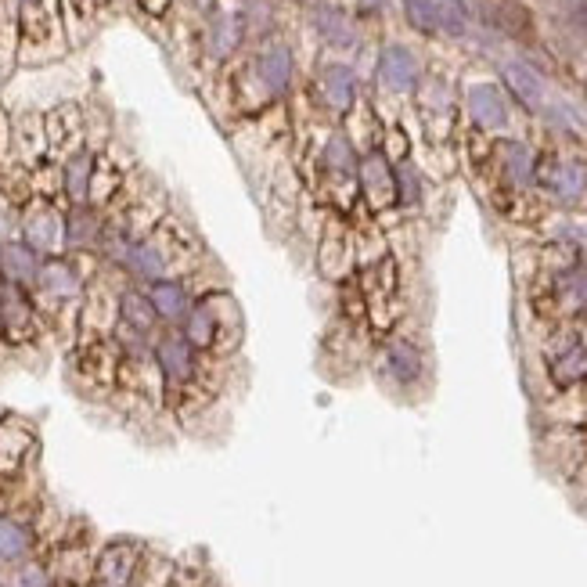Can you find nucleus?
Masks as SVG:
<instances>
[{"instance_id":"393cba45","label":"nucleus","mask_w":587,"mask_h":587,"mask_svg":"<svg viewBox=\"0 0 587 587\" xmlns=\"http://www.w3.org/2000/svg\"><path fill=\"white\" fill-rule=\"evenodd\" d=\"M364 184H368L375 202H386L389 195H393V173L386 170L382 159H368V163H364Z\"/></svg>"},{"instance_id":"f03ea898","label":"nucleus","mask_w":587,"mask_h":587,"mask_svg":"<svg viewBox=\"0 0 587 587\" xmlns=\"http://www.w3.org/2000/svg\"><path fill=\"white\" fill-rule=\"evenodd\" d=\"M19 238L26 245H33L40 256L62 253V209L55 206V199H40L29 195L22 202V231Z\"/></svg>"},{"instance_id":"20e7f679","label":"nucleus","mask_w":587,"mask_h":587,"mask_svg":"<svg viewBox=\"0 0 587 587\" xmlns=\"http://www.w3.org/2000/svg\"><path fill=\"white\" fill-rule=\"evenodd\" d=\"M170 263H173L170 242H166L163 231H155V235H145L134 242L127 263H123V274L134 285H152L159 278H170Z\"/></svg>"},{"instance_id":"cd10ccee","label":"nucleus","mask_w":587,"mask_h":587,"mask_svg":"<svg viewBox=\"0 0 587 587\" xmlns=\"http://www.w3.org/2000/svg\"><path fill=\"white\" fill-rule=\"evenodd\" d=\"M551 371H555V379H559V382L580 379V375L587 371V350H584V346H569L559 361L551 364Z\"/></svg>"},{"instance_id":"c85d7f7f","label":"nucleus","mask_w":587,"mask_h":587,"mask_svg":"<svg viewBox=\"0 0 587 587\" xmlns=\"http://www.w3.org/2000/svg\"><path fill=\"white\" fill-rule=\"evenodd\" d=\"M325 159H328V166H332V170H339V173H350L353 170V148L346 145L343 137H332V141H328Z\"/></svg>"},{"instance_id":"c756f323","label":"nucleus","mask_w":587,"mask_h":587,"mask_svg":"<svg viewBox=\"0 0 587 587\" xmlns=\"http://www.w3.org/2000/svg\"><path fill=\"white\" fill-rule=\"evenodd\" d=\"M566 299L577 303V307H587V271H573L566 281Z\"/></svg>"},{"instance_id":"b1692460","label":"nucleus","mask_w":587,"mask_h":587,"mask_svg":"<svg viewBox=\"0 0 587 587\" xmlns=\"http://www.w3.org/2000/svg\"><path fill=\"white\" fill-rule=\"evenodd\" d=\"M314 26L321 29V37L332 40V44H350V40H353L350 22H346V15H339L335 8H317Z\"/></svg>"},{"instance_id":"7ed1b4c3","label":"nucleus","mask_w":587,"mask_h":587,"mask_svg":"<svg viewBox=\"0 0 587 587\" xmlns=\"http://www.w3.org/2000/svg\"><path fill=\"white\" fill-rule=\"evenodd\" d=\"M101 231H105V209L94 202H69L62 209V253L94 256Z\"/></svg>"},{"instance_id":"ddd939ff","label":"nucleus","mask_w":587,"mask_h":587,"mask_svg":"<svg viewBox=\"0 0 587 587\" xmlns=\"http://www.w3.org/2000/svg\"><path fill=\"white\" fill-rule=\"evenodd\" d=\"M134 566H137V548L134 544L116 541L101 551L98 577H101V584H109V587H127L130 577H134Z\"/></svg>"},{"instance_id":"f257e3e1","label":"nucleus","mask_w":587,"mask_h":587,"mask_svg":"<svg viewBox=\"0 0 587 587\" xmlns=\"http://www.w3.org/2000/svg\"><path fill=\"white\" fill-rule=\"evenodd\" d=\"M83 260L87 256H73V253L44 256L37 281H33V296H37L40 310H58L65 303H80V296L87 292Z\"/></svg>"},{"instance_id":"2eb2a0df","label":"nucleus","mask_w":587,"mask_h":587,"mask_svg":"<svg viewBox=\"0 0 587 587\" xmlns=\"http://www.w3.org/2000/svg\"><path fill=\"white\" fill-rule=\"evenodd\" d=\"M469 109L472 116H476L479 127H505L508 123V105L505 98H501V91L497 87H490V83H479V87H472L469 91Z\"/></svg>"},{"instance_id":"f8f14e48","label":"nucleus","mask_w":587,"mask_h":587,"mask_svg":"<svg viewBox=\"0 0 587 587\" xmlns=\"http://www.w3.org/2000/svg\"><path fill=\"white\" fill-rule=\"evenodd\" d=\"M379 76H382V83H386L389 91H411V87L418 83L415 55L400 44L386 47V51H382V62H379Z\"/></svg>"},{"instance_id":"a211bd4d","label":"nucleus","mask_w":587,"mask_h":587,"mask_svg":"<svg viewBox=\"0 0 587 587\" xmlns=\"http://www.w3.org/2000/svg\"><path fill=\"white\" fill-rule=\"evenodd\" d=\"M33 548V537L19 519H0V562H22Z\"/></svg>"},{"instance_id":"dca6fc26","label":"nucleus","mask_w":587,"mask_h":587,"mask_svg":"<svg viewBox=\"0 0 587 587\" xmlns=\"http://www.w3.org/2000/svg\"><path fill=\"white\" fill-rule=\"evenodd\" d=\"M505 83H508V91L515 94V98L523 101L526 109H537L544 101V83H541V76L533 73L530 65H523V62H508L505 69Z\"/></svg>"},{"instance_id":"5701e85b","label":"nucleus","mask_w":587,"mask_h":587,"mask_svg":"<svg viewBox=\"0 0 587 587\" xmlns=\"http://www.w3.org/2000/svg\"><path fill=\"white\" fill-rule=\"evenodd\" d=\"M238 40H242V22H238L235 15H217V22L209 29V47H213L217 55H231Z\"/></svg>"},{"instance_id":"4468645a","label":"nucleus","mask_w":587,"mask_h":587,"mask_svg":"<svg viewBox=\"0 0 587 587\" xmlns=\"http://www.w3.org/2000/svg\"><path fill=\"white\" fill-rule=\"evenodd\" d=\"M256 73H260L263 87L274 94H281L289 87V76H292V55L285 44H271L263 47L260 58H256Z\"/></svg>"},{"instance_id":"423d86ee","label":"nucleus","mask_w":587,"mask_h":587,"mask_svg":"<svg viewBox=\"0 0 587 587\" xmlns=\"http://www.w3.org/2000/svg\"><path fill=\"white\" fill-rule=\"evenodd\" d=\"M40 263H44V256H40L33 245L22 242V238L0 242V281H8V285H22V289H33Z\"/></svg>"},{"instance_id":"6e6552de","label":"nucleus","mask_w":587,"mask_h":587,"mask_svg":"<svg viewBox=\"0 0 587 587\" xmlns=\"http://www.w3.org/2000/svg\"><path fill=\"white\" fill-rule=\"evenodd\" d=\"M44 130H47V152L51 155H73L80 145V112L73 105H62V109L47 112L44 116Z\"/></svg>"},{"instance_id":"2f4dec72","label":"nucleus","mask_w":587,"mask_h":587,"mask_svg":"<svg viewBox=\"0 0 587 587\" xmlns=\"http://www.w3.org/2000/svg\"><path fill=\"white\" fill-rule=\"evenodd\" d=\"M26 4H33V0H11V8H19V11L26 8Z\"/></svg>"},{"instance_id":"9d476101","label":"nucleus","mask_w":587,"mask_h":587,"mask_svg":"<svg viewBox=\"0 0 587 587\" xmlns=\"http://www.w3.org/2000/svg\"><path fill=\"white\" fill-rule=\"evenodd\" d=\"M148 299H152L155 314H159V321H170V325H177V321H184L191 310V299H188V289H184V281L177 278H159L152 281V285H145Z\"/></svg>"},{"instance_id":"9b49d317","label":"nucleus","mask_w":587,"mask_h":587,"mask_svg":"<svg viewBox=\"0 0 587 587\" xmlns=\"http://www.w3.org/2000/svg\"><path fill=\"white\" fill-rule=\"evenodd\" d=\"M116 310H119V325L137 328V332H145V335H152V328L159 325V314H155L152 299H148V292L141 289V285H134V281L119 292Z\"/></svg>"},{"instance_id":"f3484780","label":"nucleus","mask_w":587,"mask_h":587,"mask_svg":"<svg viewBox=\"0 0 587 587\" xmlns=\"http://www.w3.org/2000/svg\"><path fill=\"white\" fill-rule=\"evenodd\" d=\"M217 335H220V321L209 303H199V307L188 310V317H184V339L191 346H209Z\"/></svg>"},{"instance_id":"1a4fd4ad","label":"nucleus","mask_w":587,"mask_h":587,"mask_svg":"<svg viewBox=\"0 0 587 587\" xmlns=\"http://www.w3.org/2000/svg\"><path fill=\"white\" fill-rule=\"evenodd\" d=\"M195 346L184 339V335H163L155 343V364L170 382H188L195 375V357H191Z\"/></svg>"},{"instance_id":"0eeeda50","label":"nucleus","mask_w":587,"mask_h":587,"mask_svg":"<svg viewBox=\"0 0 587 587\" xmlns=\"http://www.w3.org/2000/svg\"><path fill=\"white\" fill-rule=\"evenodd\" d=\"M94 166H98V155H94L91 148H76L73 155H65L62 159V199L65 202H91Z\"/></svg>"},{"instance_id":"aec40b11","label":"nucleus","mask_w":587,"mask_h":587,"mask_svg":"<svg viewBox=\"0 0 587 587\" xmlns=\"http://www.w3.org/2000/svg\"><path fill=\"white\" fill-rule=\"evenodd\" d=\"M325 98L332 109H350L353 91H357V83H353V73L346 65H328L325 69Z\"/></svg>"},{"instance_id":"a878e982","label":"nucleus","mask_w":587,"mask_h":587,"mask_svg":"<svg viewBox=\"0 0 587 587\" xmlns=\"http://www.w3.org/2000/svg\"><path fill=\"white\" fill-rule=\"evenodd\" d=\"M505 173L515 184H530L533 177V155L526 145H505Z\"/></svg>"},{"instance_id":"473e14b6","label":"nucleus","mask_w":587,"mask_h":587,"mask_svg":"<svg viewBox=\"0 0 587 587\" xmlns=\"http://www.w3.org/2000/svg\"><path fill=\"white\" fill-rule=\"evenodd\" d=\"M0 587H4V580H0Z\"/></svg>"},{"instance_id":"bb28decb","label":"nucleus","mask_w":587,"mask_h":587,"mask_svg":"<svg viewBox=\"0 0 587 587\" xmlns=\"http://www.w3.org/2000/svg\"><path fill=\"white\" fill-rule=\"evenodd\" d=\"M22 231V202L11 199L8 191H0V242L19 238Z\"/></svg>"},{"instance_id":"412c9836","label":"nucleus","mask_w":587,"mask_h":587,"mask_svg":"<svg viewBox=\"0 0 587 587\" xmlns=\"http://www.w3.org/2000/svg\"><path fill=\"white\" fill-rule=\"evenodd\" d=\"M404 11L411 26L422 33H440L443 29V4L440 0H404Z\"/></svg>"},{"instance_id":"6ab92c4d","label":"nucleus","mask_w":587,"mask_h":587,"mask_svg":"<svg viewBox=\"0 0 587 587\" xmlns=\"http://www.w3.org/2000/svg\"><path fill=\"white\" fill-rule=\"evenodd\" d=\"M386 368L397 382H415L422 375V353L411 343H393L386 350Z\"/></svg>"},{"instance_id":"4be33fe9","label":"nucleus","mask_w":587,"mask_h":587,"mask_svg":"<svg viewBox=\"0 0 587 587\" xmlns=\"http://www.w3.org/2000/svg\"><path fill=\"white\" fill-rule=\"evenodd\" d=\"M584 184H587V177L577 163H562L551 173V188H555V195H559L562 202H577L580 195H584Z\"/></svg>"},{"instance_id":"7c9ffc66","label":"nucleus","mask_w":587,"mask_h":587,"mask_svg":"<svg viewBox=\"0 0 587 587\" xmlns=\"http://www.w3.org/2000/svg\"><path fill=\"white\" fill-rule=\"evenodd\" d=\"M19 587H51V577H47L40 566H29V569H22Z\"/></svg>"},{"instance_id":"39448f33","label":"nucleus","mask_w":587,"mask_h":587,"mask_svg":"<svg viewBox=\"0 0 587 587\" xmlns=\"http://www.w3.org/2000/svg\"><path fill=\"white\" fill-rule=\"evenodd\" d=\"M37 321L40 303L33 296V289L0 281V332L8 335V339H29V335L37 332Z\"/></svg>"}]
</instances>
